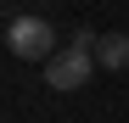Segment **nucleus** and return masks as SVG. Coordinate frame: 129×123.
Wrapping results in <instances>:
<instances>
[{
  "label": "nucleus",
  "mask_w": 129,
  "mask_h": 123,
  "mask_svg": "<svg viewBox=\"0 0 129 123\" xmlns=\"http://www.w3.org/2000/svg\"><path fill=\"white\" fill-rule=\"evenodd\" d=\"M6 50L17 56V62H39V67H45V62L62 50L56 45V28L45 23V17H11V23H6Z\"/></svg>",
  "instance_id": "obj_2"
},
{
  "label": "nucleus",
  "mask_w": 129,
  "mask_h": 123,
  "mask_svg": "<svg viewBox=\"0 0 129 123\" xmlns=\"http://www.w3.org/2000/svg\"><path fill=\"white\" fill-rule=\"evenodd\" d=\"M95 39H101V34L79 28L73 45H62V50L45 62V84H51V90H84V84H90V73H95Z\"/></svg>",
  "instance_id": "obj_1"
},
{
  "label": "nucleus",
  "mask_w": 129,
  "mask_h": 123,
  "mask_svg": "<svg viewBox=\"0 0 129 123\" xmlns=\"http://www.w3.org/2000/svg\"><path fill=\"white\" fill-rule=\"evenodd\" d=\"M95 67H107V73L129 67V34H101L95 39Z\"/></svg>",
  "instance_id": "obj_3"
}]
</instances>
